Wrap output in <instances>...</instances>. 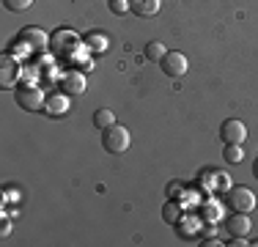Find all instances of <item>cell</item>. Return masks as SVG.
<instances>
[{
    "label": "cell",
    "mask_w": 258,
    "mask_h": 247,
    "mask_svg": "<svg viewBox=\"0 0 258 247\" xmlns=\"http://www.w3.org/2000/svg\"><path fill=\"white\" fill-rule=\"evenodd\" d=\"M129 143H132V138H129V129L121 127V124H113V127L102 129V146L107 154H126Z\"/></svg>",
    "instance_id": "obj_1"
},
{
    "label": "cell",
    "mask_w": 258,
    "mask_h": 247,
    "mask_svg": "<svg viewBox=\"0 0 258 247\" xmlns=\"http://www.w3.org/2000/svg\"><path fill=\"white\" fill-rule=\"evenodd\" d=\"M17 104H20L22 110H28V113H39V110H44L47 104V96L44 91L39 88V85H17Z\"/></svg>",
    "instance_id": "obj_2"
},
{
    "label": "cell",
    "mask_w": 258,
    "mask_h": 247,
    "mask_svg": "<svg viewBox=\"0 0 258 247\" xmlns=\"http://www.w3.org/2000/svg\"><path fill=\"white\" fill-rule=\"evenodd\" d=\"M228 206L233 209V212H244V214H250L253 209L258 206V198H255V193L250 187H231L228 190Z\"/></svg>",
    "instance_id": "obj_3"
},
{
    "label": "cell",
    "mask_w": 258,
    "mask_h": 247,
    "mask_svg": "<svg viewBox=\"0 0 258 247\" xmlns=\"http://www.w3.org/2000/svg\"><path fill=\"white\" fill-rule=\"evenodd\" d=\"M220 138H223L225 143H239L242 146L244 140H247V127H244V121H239V118H228V121H223V127H220Z\"/></svg>",
    "instance_id": "obj_4"
},
{
    "label": "cell",
    "mask_w": 258,
    "mask_h": 247,
    "mask_svg": "<svg viewBox=\"0 0 258 247\" xmlns=\"http://www.w3.org/2000/svg\"><path fill=\"white\" fill-rule=\"evenodd\" d=\"M159 66H162V72L168 74V77H181V74H187V69H189V60L184 52H168L159 60Z\"/></svg>",
    "instance_id": "obj_5"
},
{
    "label": "cell",
    "mask_w": 258,
    "mask_h": 247,
    "mask_svg": "<svg viewBox=\"0 0 258 247\" xmlns=\"http://www.w3.org/2000/svg\"><path fill=\"white\" fill-rule=\"evenodd\" d=\"M225 231H228L231 236H244L247 239V233L253 231V220H250V214H244V212H233L231 217H225Z\"/></svg>",
    "instance_id": "obj_6"
},
{
    "label": "cell",
    "mask_w": 258,
    "mask_h": 247,
    "mask_svg": "<svg viewBox=\"0 0 258 247\" xmlns=\"http://www.w3.org/2000/svg\"><path fill=\"white\" fill-rule=\"evenodd\" d=\"M17 41H20V44H25L28 49H44V47H50V39H47V33L41 28H22L20 36H17Z\"/></svg>",
    "instance_id": "obj_7"
},
{
    "label": "cell",
    "mask_w": 258,
    "mask_h": 247,
    "mask_svg": "<svg viewBox=\"0 0 258 247\" xmlns=\"http://www.w3.org/2000/svg\"><path fill=\"white\" fill-rule=\"evenodd\" d=\"M50 47H52L58 55H63V58H66V55L75 52V47H77V36L72 33V30H55Z\"/></svg>",
    "instance_id": "obj_8"
},
{
    "label": "cell",
    "mask_w": 258,
    "mask_h": 247,
    "mask_svg": "<svg viewBox=\"0 0 258 247\" xmlns=\"http://www.w3.org/2000/svg\"><path fill=\"white\" fill-rule=\"evenodd\" d=\"M201 187H206L209 193H214V187L228 193V190H231V178H228V173H225V170H204V176H201Z\"/></svg>",
    "instance_id": "obj_9"
},
{
    "label": "cell",
    "mask_w": 258,
    "mask_h": 247,
    "mask_svg": "<svg viewBox=\"0 0 258 247\" xmlns=\"http://www.w3.org/2000/svg\"><path fill=\"white\" fill-rule=\"evenodd\" d=\"M0 85L3 88H11V85H17V80H20V64H17V58H11V55H3V60H0Z\"/></svg>",
    "instance_id": "obj_10"
},
{
    "label": "cell",
    "mask_w": 258,
    "mask_h": 247,
    "mask_svg": "<svg viewBox=\"0 0 258 247\" xmlns=\"http://www.w3.org/2000/svg\"><path fill=\"white\" fill-rule=\"evenodd\" d=\"M44 113L50 118H63L69 113V94H50L44 104Z\"/></svg>",
    "instance_id": "obj_11"
},
{
    "label": "cell",
    "mask_w": 258,
    "mask_h": 247,
    "mask_svg": "<svg viewBox=\"0 0 258 247\" xmlns=\"http://www.w3.org/2000/svg\"><path fill=\"white\" fill-rule=\"evenodd\" d=\"M60 85H63V94H69V96L85 94V77H83V72H66L63 80H60Z\"/></svg>",
    "instance_id": "obj_12"
},
{
    "label": "cell",
    "mask_w": 258,
    "mask_h": 247,
    "mask_svg": "<svg viewBox=\"0 0 258 247\" xmlns=\"http://www.w3.org/2000/svg\"><path fill=\"white\" fill-rule=\"evenodd\" d=\"M162 220L168 222V225H179V222L184 220V206L179 201H170L168 198V203L162 206Z\"/></svg>",
    "instance_id": "obj_13"
},
{
    "label": "cell",
    "mask_w": 258,
    "mask_h": 247,
    "mask_svg": "<svg viewBox=\"0 0 258 247\" xmlns=\"http://www.w3.org/2000/svg\"><path fill=\"white\" fill-rule=\"evenodd\" d=\"M83 44L88 47L91 52H107V47H110V39H107L104 33H99V30H91V33H85Z\"/></svg>",
    "instance_id": "obj_14"
},
{
    "label": "cell",
    "mask_w": 258,
    "mask_h": 247,
    "mask_svg": "<svg viewBox=\"0 0 258 247\" xmlns=\"http://www.w3.org/2000/svg\"><path fill=\"white\" fill-rule=\"evenodd\" d=\"M132 3V14H138V17H154L157 11H159V6H162V0H129Z\"/></svg>",
    "instance_id": "obj_15"
},
{
    "label": "cell",
    "mask_w": 258,
    "mask_h": 247,
    "mask_svg": "<svg viewBox=\"0 0 258 247\" xmlns=\"http://www.w3.org/2000/svg\"><path fill=\"white\" fill-rule=\"evenodd\" d=\"M201 220L204 222H217L223 220V206L214 201H204V206H201Z\"/></svg>",
    "instance_id": "obj_16"
},
{
    "label": "cell",
    "mask_w": 258,
    "mask_h": 247,
    "mask_svg": "<svg viewBox=\"0 0 258 247\" xmlns=\"http://www.w3.org/2000/svg\"><path fill=\"white\" fill-rule=\"evenodd\" d=\"M143 55L151 60V64H159V60L168 55V49H165L162 41H149V44H146V49H143Z\"/></svg>",
    "instance_id": "obj_17"
},
{
    "label": "cell",
    "mask_w": 258,
    "mask_h": 247,
    "mask_svg": "<svg viewBox=\"0 0 258 247\" xmlns=\"http://www.w3.org/2000/svg\"><path fill=\"white\" fill-rule=\"evenodd\" d=\"M113 124H115V113H113V110L102 107V110H96V113H94V127L96 129H107V127H113Z\"/></svg>",
    "instance_id": "obj_18"
},
{
    "label": "cell",
    "mask_w": 258,
    "mask_h": 247,
    "mask_svg": "<svg viewBox=\"0 0 258 247\" xmlns=\"http://www.w3.org/2000/svg\"><path fill=\"white\" fill-rule=\"evenodd\" d=\"M223 157H225V162H231V165H239L244 159V151H242V146L239 143H225V151H223Z\"/></svg>",
    "instance_id": "obj_19"
},
{
    "label": "cell",
    "mask_w": 258,
    "mask_h": 247,
    "mask_svg": "<svg viewBox=\"0 0 258 247\" xmlns=\"http://www.w3.org/2000/svg\"><path fill=\"white\" fill-rule=\"evenodd\" d=\"M184 193H187V184L184 181H170L168 187H165V195H168L170 201H181Z\"/></svg>",
    "instance_id": "obj_20"
},
{
    "label": "cell",
    "mask_w": 258,
    "mask_h": 247,
    "mask_svg": "<svg viewBox=\"0 0 258 247\" xmlns=\"http://www.w3.org/2000/svg\"><path fill=\"white\" fill-rule=\"evenodd\" d=\"M184 220H187L184 225L179 222V233H181V236H192V233L198 231V225H201V214H198V217H184Z\"/></svg>",
    "instance_id": "obj_21"
},
{
    "label": "cell",
    "mask_w": 258,
    "mask_h": 247,
    "mask_svg": "<svg viewBox=\"0 0 258 247\" xmlns=\"http://www.w3.org/2000/svg\"><path fill=\"white\" fill-rule=\"evenodd\" d=\"M110 11H113L115 17H124L126 11H132V3H129V0H110Z\"/></svg>",
    "instance_id": "obj_22"
},
{
    "label": "cell",
    "mask_w": 258,
    "mask_h": 247,
    "mask_svg": "<svg viewBox=\"0 0 258 247\" xmlns=\"http://www.w3.org/2000/svg\"><path fill=\"white\" fill-rule=\"evenodd\" d=\"M30 3L33 0H3V6L9 11H25V9H30Z\"/></svg>",
    "instance_id": "obj_23"
},
{
    "label": "cell",
    "mask_w": 258,
    "mask_h": 247,
    "mask_svg": "<svg viewBox=\"0 0 258 247\" xmlns=\"http://www.w3.org/2000/svg\"><path fill=\"white\" fill-rule=\"evenodd\" d=\"M6 201H20V190H6Z\"/></svg>",
    "instance_id": "obj_24"
},
{
    "label": "cell",
    "mask_w": 258,
    "mask_h": 247,
    "mask_svg": "<svg viewBox=\"0 0 258 247\" xmlns=\"http://www.w3.org/2000/svg\"><path fill=\"white\" fill-rule=\"evenodd\" d=\"M9 231H11V222H9V220H6V222H3V231H0V236H3V239H6V236H9Z\"/></svg>",
    "instance_id": "obj_25"
},
{
    "label": "cell",
    "mask_w": 258,
    "mask_h": 247,
    "mask_svg": "<svg viewBox=\"0 0 258 247\" xmlns=\"http://www.w3.org/2000/svg\"><path fill=\"white\" fill-rule=\"evenodd\" d=\"M253 173H255V178H258V159L253 162Z\"/></svg>",
    "instance_id": "obj_26"
},
{
    "label": "cell",
    "mask_w": 258,
    "mask_h": 247,
    "mask_svg": "<svg viewBox=\"0 0 258 247\" xmlns=\"http://www.w3.org/2000/svg\"><path fill=\"white\" fill-rule=\"evenodd\" d=\"M107 3H110V0H107Z\"/></svg>",
    "instance_id": "obj_27"
}]
</instances>
